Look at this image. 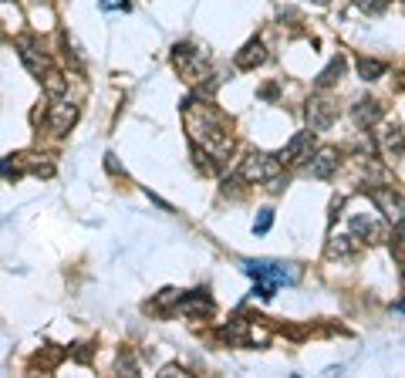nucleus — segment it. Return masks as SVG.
<instances>
[{
    "mask_svg": "<svg viewBox=\"0 0 405 378\" xmlns=\"http://www.w3.org/2000/svg\"><path fill=\"white\" fill-rule=\"evenodd\" d=\"M372 200L381 206V213L388 216V220H399V209H402V203L395 193H388V189H372Z\"/></svg>",
    "mask_w": 405,
    "mask_h": 378,
    "instance_id": "obj_13",
    "label": "nucleus"
},
{
    "mask_svg": "<svg viewBox=\"0 0 405 378\" xmlns=\"http://www.w3.org/2000/svg\"><path fill=\"white\" fill-rule=\"evenodd\" d=\"M270 223H274V213H270V209H264V213L257 216V223H253V233H267Z\"/></svg>",
    "mask_w": 405,
    "mask_h": 378,
    "instance_id": "obj_19",
    "label": "nucleus"
},
{
    "mask_svg": "<svg viewBox=\"0 0 405 378\" xmlns=\"http://www.w3.org/2000/svg\"><path fill=\"white\" fill-rule=\"evenodd\" d=\"M358 7H361V10H385L388 0H358Z\"/></svg>",
    "mask_w": 405,
    "mask_h": 378,
    "instance_id": "obj_21",
    "label": "nucleus"
},
{
    "mask_svg": "<svg viewBox=\"0 0 405 378\" xmlns=\"http://www.w3.org/2000/svg\"><path fill=\"white\" fill-rule=\"evenodd\" d=\"M179 311L189 314V318H203V314H213V301H209L203 291H196V294H182V298H179Z\"/></svg>",
    "mask_w": 405,
    "mask_h": 378,
    "instance_id": "obj_10",
    "label": "nucleus"
},
{
    "mask_svg": "<svg viewBox=\"0 0 405 378\" xmlns=\"http://www.w3.org/2000/svg\"><path fill=\"white\" fill-rule=\"evenodd\" d=\"M352 119H354V126H358V128H372L381 119V105L375 98L358 101V105L352 108Z\"/></svg>",
    "mask_w": 405,
    "mask_h": 378,
    "instance_id": "obj_8",
    "label": "nucleus"
},
{
    "mask_svg": "<svg viewBox=\"0 0 405 378\" xmlns=\"http://www.w3.org/2000/svg\"><path fill=\"white\" fill-rule=\"evenodd\" d=\"M358 250V243H354V237H331L328 240V257H352Z\"/></svg>",
    "mask_w": 405,
    "mask_h": 378,
    "instance_id": "obj_15",
    "label": "nucleus"
},
{
    "mask_svg": "<svg viewBox=\"0 0 405 378\" xmlns=\"http://www.w3.org/2000/svg\"><path fill=\"white\" fill-rule=\"evenodd\" d=\"M21 58H24V65H27V71H31V75H41V71H48L51 68L48 54L37 48L34 41H21Z\"/></svg>",
    "mask_w": 405,
    "mask_h": 378,
    "instance_id": "obj_11",
    "label": "nucleus"
},
{
    "mask_svg": "<svg viewBox=\"0 0 405 378\" xmlns=\"http://www.w3.org/2000/svg\"><path fill=\"white\" fill-rule=\"evenodd\" d=\"M280 176V159L277 155H264V152H250L240 166V179L247 182H274Z\"/></svg>",
    "mask_w": 405,
    "mask_h": 378,
    "instance_id": "obj_3",
    "label": "nucleus"
},
{
    "mask_svg": "<svg viewBox=\"0 0 405 378\" xmlns=\"http://www.w3.org/2000/svg\"><path fill=\"white\" fill-rule=\"evenodd\" d=\"M311 149H314V132H298L284 149H280V166H291V162H304L311 159Z\"/></svg>",
    "mask_w": 405,
    "mask_h": 378,
    "instance_id": "obj_4",
    "label": "nucleus"
},
{
    "mask_svg": "<svg viewBox=\"0 0 405 378\" xmlns=\"http://www.w3.org/2000/svg\"><path fill=\"white\" fill-rule=\"evenodd\" d=\"M182 112H186V122H189L193 139L203 142V149L213 152V159H227L230 149H233V142H230V132H227L223 115H220V112H213L209 105H203L200 108L196 98H186Z\"/></svg>",
    "mask_w": 405,
    "mask_h": 378,
    "instance_id": "obj_1",
    "label": "nucleus"
},
{
    "mask_svg": "<svg viewBox=\"0 0 405 378\" xmlns=\"http://www.w3.org/2000/svg\"><path fill=\"white\" fill-rule=\"evenodd\" d=\"M101 3H105V7H119V3L126 7V0H101Z\"/></svg>",
    "mask_w": 405,
    "mask_h": 378,
    "instance_id": "obj_23",
    "label": "nucleus"
},
{
    "mask_svg": "<svg viewBox=\"0 0 405 378\" xmlns=\"http://www.w3.org/2000/svg\"><path fill=\"white\" fill-rule=\"evenodd\" d=\"M331 122H334V105L328 98L307 101V126H311V132H328Z\"/></svg>",
    "mask_w": 405,
    "mask_h": 378,
    "instance_id": "obj_5",
    "label": "nucleus"
},
{
    "mask_svg": "<svg viewBox=\"0 0 405 378\" xmlns=\"http://www.w3.org/2000/svg\"><path fill=\"white\" fill-rule=\"evenodd\" d=\"M78 122V105H71V101H64V105H54L48 115V126L51 132H58V135H64L68 128Z\"/></svg>",
    "mask_w": 405,
    "mask_h": 378,
    "instance_id": "obj_7",
    "label": "nucleus"
},
{
    "mask_svg": "<svg viewBox=\"0 0 405 378\" xmlns=\"http://www.w3.org/2000/svg\"><path fill=\"white\" fill-rule=\"evenodd\" d=\"M341 71H345V58H334L328 68H325V71L318 75V88H331V85H334V81L341 78Z\"/></svg>",
    "mask_w": 405,
    "mask_h": 378,
    "instance_id": "obj_16",
    "label": "nucleus"
},
{
    "mask_svg": "<svg viewBox=\"0 0 405 378\" xmlns=\"http://www.w3.org/2000/svg\"><path fill=\"white\" fill-rule=\"evenodd\" d=\"M24 169L34 176H54V166H51L44 155H24Z\"/></svg>",
    "mask_w": 405,
    "mask_h": 378,
    "instance_id": "obj_17",
    "label": "nucleus"
},
{
    "mask_svg": "<svg viewBox=\"0 0 405 378\" xmlns=\"http://www.w3.org/2000/svg\"><path fill=\"white\" fill-rule=\"evenodd\" d=\"M247 274L257 277V294L260 298H274L280 284H298L301 280V267L298 264H277V260H250Z\"/></svg>",
    "mask_w": 405,
    "mask_h": 378,
    "instance_id": "obj_2",
    "label": "nucleus"
},
{
    "mask_svg": "<svg viewBox=\"0 0 405 378\" xmlns=\"http://www.w3.org/2000/svg\"><path fill=\"white\" fill-rule=\"evenodd\" d=\"M264 61H267V51H264V44H260V41H250L247 48L236 54V65H240L243 71H250V68L264 65Z\"/></svg>",
    "mask_w": 405,
    "mask_h": 378,
    "instance_id": "obj_12",
    "label": "nucleus"
},
{
    "mask_svg": "<svg viewBox=\"0 0 405 378\" xmlns=\"http://www.w3.org/2000/svg\"><path fill=\"white\" fill-rule=\"evenodd\" d=\"M352 230L358 237H365L368 243H375L385 237V227L379 223V216H375V209H368V213H352Z\"/></svg>",
    "mask_w": 405,
    "mask_h": 378,
    "instance_id": "obj_6",
    "label": "nucleus"
},
{
    "mask_svg": "<svg viewBox=\"0 0 405 378\" xmlns=\"http://www.w3.org/2000/svg\"><path fill=\"white\" fill-rule=\"evenodd\" d=\"M0 176L17 179V176H21V166H14V162H0Z\"/></svg>",
    "mask_w": 405,
    "mask_h": 378,
    "instance_id": "obj_20",
    "label": "nucleus"
},
{
    "mask_svg": "<svg viewBox=\"0 0 405 378\" xmlns=\"http://www.w3.org/2000/svg\"><path fill=\"white\" fill-rule=\"evenodd\" d=\"M358 75L365 78V81H379V78L385 75V65H381V61H372V58H361V61H358Z\"/></svg>",
    "mask_w": 405,
    "mask_h": 378,
    "instance_id": "obj_18",
    "label": "nucleus"
},
{
    "mask_svg": "<svg viewBox=\"0 0 405 378\" xmlns=\"http://www.w3.org/2000/svg\"><path fill=\"white\" fill-rule=\"evenodd\" d=\"M119 372H128V375H135V361H132V358H119Z\"/></svg>",
    "mask_w": 405,
    "mask_h": 378,
    "instance_id": "obj_22",
    "label": "nucleus"
},
{
    "mask_svg": "<svg viewBox=\"0 0 405 378\" xmlns=\"http://www.w3.org/2000/svg\"><path fill=\"white\" fill-rule=\"evenodd\" d=\"M334 169H338V155H334L331 149H321L311 162H307V173H311L314 179H331L334 176Z\"/></svg>",
    "mask_w": 405,
    "mask_h": 378,
    "instance_id": "obj_9",
    "label": "nucleus"
},
{
    "mask_svg": "<svg viewBox=\"0 0 405 378\" xmlns=\"http://www.w3.org/2000/svg\"><path fill=\"white\" fill-rule=\"evenodd\" d=\"M44 92H48L51 98H61L68 92V78L61 75V71H54V68H48L44 71Z\"/></svg>",
    "mask_w": 405,
    "mask_h": 378,
    "instance_id": "obj_14",
    "label": "nucleus"
}]
</instances>
